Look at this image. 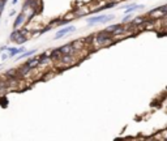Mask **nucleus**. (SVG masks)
I'll list each match as a JSON object with an SVG mask.
<instances>
[{
	"instance_id": "423d86ee",
	"label": "nucleus",
	"mask_w": 167,
	"mask_h": 141,
	"mask_svg": "<svg viewBox=\"0 0 167 141\" xmlns=\"http://www.w3.org/2000/svg\"><path fill=\"white\" fill-rule=\"evenodd\" d=\"M5 77H7V80L8 79H17L18 77V68H12V69L7 70Z\"/></svg>"
},
{
	"instance_id": "412c9836",
	"label": "nucleus",
	"mask_w": 167,
	"mask_h": 141,
	"mask_svg": "<svg viewBox=\"0 0 167 141\" xmlns=\"http://www.w3.org/2000/svg\"><path fill=\"white\" fill-rule=\"evenodd\" d=\"M0 17H1V12H0Z\"/></svg>"
},
{
	"instance_id": "9d476101",
	"label": "nucleus",
	"mask_w": 167,
	"mask_h": 141,
	"mask_svg": "<svg viewBox=\"0 0 167 141\" xmlns=\"http://www.w3.org/2000/svg\"><path fill=\"white\" fill-rule=\"evenodd\" d=\"M140 8H144V5H136V4H130L125 8V14H129L132 13L133 11H136V9H140Z\"/></svg>"
},
{
	"instance_id": "0eeeda50",
	"label": "nucleus",
	"mask_w": 167,
	"mask_h": 141,
	"mask_svg": "<svg viewBox=\"0 0 167 141\" xmlns=\"http://www.w3.org/2000/svg\"><path fill=\"white\" fill-rule=\"evenodd\" d=\"M146 18L145 17H141V16H139V17H136L135 20H132L130 21V25L132 26H139V25H144L145 22H146Z\"/></svg>"
},
{
	"instance_id": "2eb2a0df",
	"label": "nucleus",
	"mask_w": 167,
	"mask_h": 141,
	"mask_svg": "<svg viewBox=\"0 0 167 141\" xmlns=\"http://www.w3.org/2000/svg\"><path fill=\"white\" fill-rule=\"evenodd\" d=\"M130 18H132V16H130V13H129V14H127V16L123 18V21H124V22H127V21H129Z\"/></svg>"
},
{
	"instance_id": "f03ea898",
	"label": "nucleus",
	"mask_w": 167,
	"mask_h": 141,
	"mask_svg": "<svg viewBox=\"0 0 167 141\" xmlns=\"http://www.w3.org/2000/svg\"><path fill=\"white\" fill-rule=\"evenodd\" d=\"M76 30V28L74 26H67V28H64V29H62V30H59L57 31V34L55 35V39H60V38H63L65 35V34H68V33H72V31H74Z\"/></svg>"
},
{
	"instance_id": "6e6552de",
	"label": "nucleus",
	"mask_w": 167,
	"mask_h": 141,
	"mask_svg": "<svg viewBox=\"0 0 167 141\" xmlns=\"http://www.w3.org/2000/svg\"><path fill=\"white\" fill-rule=\"evenodd\" d=\"M26 17H25V13H24V12H21L20 14H18L17 16V18H16V21H14V24H13V28L14 29H17L18 26L21 25V24L24 22V20H25Z\"/></svg>"
},
{
	"instance_id": "f3484780",
	"label": "nucleus",
	"mask_w": 167,
	"mask_h": 141,
	"mask_svg": "<svg viewBox=\"0 0 167 141\" xmlns=\"http://www.w3.org/2000/svg\"><path fill=\"white\" fill-rule=\"evenodd\" d=\"M145 141H161V140H156L154 137H150V138H146Z\"/></svg>"
},
{
	"instance_id": "f257e3e1",
	"label": "nucleus",
	"mask_w": 167,
	"mask_h": 141,
	"mask_svg": "<svg viewBox=\"0 0 167 141\" xmlns=\"http://www.w3.org/2000/svg\"><path fill=\"white\" fill-rule=\"evenodd\" d=\"M114 14H108V16H105V14H99V16L95 17H91L88 20L89 25H95V24H103V22H107V21H111L114 18Z\"/></svg>"
},
{
	"instance_id": "9b49d317",
	"label": "nucleus",
	"mask_w": 167,
	"mask_h": 141,
	"mask_svg": "<svg viewBox=\"0 0 167 141\" xmlns=\"http://www.w3.org/2000/svg\"><path fill=\"white\" fill-rule=\"evenodd\" d=\"M120 26H122V24H115V25H110V26H107V28H106L105 30H106V31H108V33H111V34H112L114 31H115L116 29H119Z\"/></svg>"
},
{
	"instance_id": "20e7f679",
	"label": "nucleus",
	"mask_w": 167,
	"mask_h": 141,
	"mask_svg": "<svg viewBox=\"0 0 167 141\" xmlns=\"http://www.w3.org/2000/svg\"><path fill=\"white\" fill-rule=\"evenodd\" d=\"M63 55H64V54H63V52L59 50V48H55V50H52V51H51V54H50V56H51L52 62H56V60H57V62H59V60L63 58Z\"/></svg>"
},
{
	"instance_id": "39448f33",
	"label": "nucleus",
	"mask_w": 167,
	"mask_h": 141,
	"mask_svg": "<svg viewBox=\"0 0 167 141\" xmlns=\"http://www.w3.org/2000/svg\"><path fill=\"white\" fill-rule=\"evenodd\" d=\"M39 60H41V55H39V56L33 58V59H29L28 62L25 63V64H28L29 67H31L33 69H35L37 67H39Z\"/></svg>"
},
{
	"instance_id": "1a4fd4ad",
	"label": "nucleus",
	"mask_w": 167,
	"mask_h": 141,
	"mask_svg": "<svg viewBox=\"0 0 167 141\" xmlns=\"http://www.w3.org/2000/svg\"><path fill=\"white\" fill-rule=\"evenodd\" d=\"M24 50L25 48L24 47H20V48H16V47H9V58H12V56H14V55H17V54H20V52H24Z\"/></svg>"
},
{
	"instance_id": "4468645a",
	"label": "nucleus",
	"mask_w": 167,
	"mask_h": 141,
	"mask_svg": "<svg viewBox=\"0 0 167 141\" xmlns=\"http://www.w3.org/2000/svg\"><path fill=\"white\" fill-rule=\"evenodd\" d=\"M5 0H0V12H3V9H4V7H5Z\"/></svg>"
},
{
	"instance_id": "a211bd4d",
	"label": "nucleus",
	"mask_w": 167,
	"mask_h": 141,
	"mask_svg": "<svg viewBox=\"0 0 167 141\" xmlns=\"http://www.w3.org/2000/svg\"><path fill=\"white\" fill-rule=\"evenodd\" d=\"M8 58H9V55H5V54H4V55H1V59H3V60L8 59Z\"/></svg>"
},
{
	"instance_id": "ddd939ff",
	"label": "nucleus",
	"mask_w": 167,
	"mask_h": 141,
	"mask_svg": "<svg viewBox=\"0 0 167 141\" xmlns=\"http://www.w3.org/2000/svg\"><path fill=\"white\" fill-rule=\"evenodd\" d=\"M26 41H28V37H26V35H21V37L16 41V43H17V45H21V43L26 42Z\"/></svg>"
},
{
	"instance_id": "f8f14e48",
	"label": "nucleus",
	"mask_w": 167,
	"mask_h": 141,
	"mask_svg": "<svg viewBox=\"0 0 167 141\" xmlns=\"http://www.w3.org/2000/svg\"><path fill=\"white\" fill-rule=\"evenodd\" d=\"M35 52V50H30V51H26V52H24L21 56H18L17 58V60H21V59H25V58H29L30 55H33Z\"/></svg>"
},
{
	"instance_id": "7ed1b4c3",
	"label": "nucleus",
	"mask_w": 167,
	"mask_h": 141,
	"mask_svg": "<svg viewBox=\"0 0 167 141\" xmlns=\"http://www.w3.org/2000/svg\"><path fill=\"white\" fill-rule=\"evenodd\" d=\"M59 50L62 51L64 55H73L74 52H76V50L73 48V46H72V43H67V45L62 46V47H59Z\"/></svg>"
},
{
	"instance_id": "6ab92c4d",
	"label": "nucleus",
	"mask_w": 167,
	"mask_h": 141,
	"mask_svg": "<svg viewBox=\"0 0 167 141\" xmlns=\"http://www.w3.org/2000/svg\"><path fill=\"white\" fill-rule=\"evenodd\" d=\"M14 14H16V11H14V9H13V11H11V13H9V16H14Z\"/></svg>"
},
{
	"instance_id": "dca6fc26",
	"label": "nucleus",
	"mask_w": 167,
	"mask_h": 141,
	"mask_svg": "<svg viewBox=\"0 0 167 141\" xmlns=\"http://www.w3.org/2000/svg\"><path fill=\"white\" fill-rule=\"evenodd\" d=\"M4 50H9V47H8V46H1V47H0V52L4 51Z\"/></svg>"
},
{
	"instance_id": "aec40b11",
	"label": "nucleus",
	"mask_w": 167,
	"mask_h": 141,
	"mask_svg": "<svg viewBox=\"0 0 167 141\" xmlns=\"http://www.w3.org/2000/svg\"><path fill=\"white\" fill-rule=\"evenodd\" d=\"M17 1H18V0H12V4H13V5H16V4H17Z\"/></svg>"
}]
</instances>
